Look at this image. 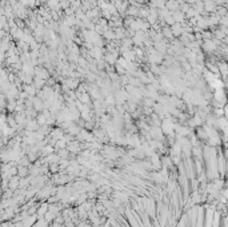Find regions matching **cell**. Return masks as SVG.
<instances>
[{"label": "cell", "mask_w": 228, "mask_h": 227, "mask_svg": "<svg viewBox=\"0 0 228 227\" xmlns=\"http://www.w3.org/2000/svg\"><path fill=\"white\" fill-rule=\"evenodd\" d=\"M172 128H173V123H172V120L169 119V118L164 119V120H163V123H162V131H163V132H166L167 135H171Z\"/></svg>", "instance_id": "6da1fadb"}, {"label": "cell", "mask_w": 228, "mask_h": 227, "mask_svg": "<svg viewBox=\"0 0 228 227\" xmlns=\"http://www.w3.org/2000/svg\"><path fill=\"white\" fill-rule=\"evenodd\" d=\"M166 7H167V9H169L171 12H175V11H178V9H179V7H180V2H179V0H168Z\"/></svg>", "instance_id": "7a4b0ae2"}, {"label": "cell", "mask_w": 228, "mask_h": 227, "mask_svg": "<svg viewBox=\"0 0 228 227\" xmlns=\"http://www.w3.org/2000/svg\"><path fill=\"white\" fill-rule=\"evenodd\" d=\"M172 16H173V19H175V22L182 24V23L184 22V16H185V14H184V12H182L180 9H178V11L172 12Z\"/></svg>", "instance_id": "3957f363"}, {"label": "cell", "mask_w": 228, "mask_h": 227, "mask_svg": "<svg viewBox=\"0 0 228 227\" xmlns=\"http://www.w3.org/2000/svg\"><path fill=\"white\" fill-rule=\"evenodd\" d=\"M162 34L164 35V38H166V39H169V40H172V39L175 38L173 34H172V30H171V27H169V25H166V27H163Z\"/></svg>", "instance_id": "277c9868"}, {"label": "cell", "mask_w": 228, "mask_h": 227, "mask_svg": "<svg viewBox=\"0 0 228 227\" xmlns=\"http://www.w3.org/2000/svg\"><path fill=\"white\" fill-rule=\"evenodd\" d=\"M171 30H172L173 36H180V35H183L182 24H180V23H175V24L172 25V27H171Z\"/></svg>", "instance_id": "5b68a950"}, {"label": "cell", "mask_w": 228, "mask_h": 227, "mask_svg": "<svg viewBox=\"0 0 228 227\" xmlns=\"http://www.w3.org/2000/svg\"><path fill=\"white\" fill-rule=\"evenodd\" d=\"M24 89H25V94H27V95H34L35 91H36V87L32 86V84H28V86H25Z\"/></svg>", "instance_id": "8992f818"}, {"label": "cell", "mask_w": 228, "mask_h": 227, "mask_svg": "<svg viewBox=\"0 0 228 227\" xmlns=\"http://www.w3.org/2000/svg\"><path fill=\"white\" fill-rule=\"evenodd\" d=\"M167 2H168V0H167Z\"/></svg>", "instance_id": "52a82bcc"}]
</instances>
